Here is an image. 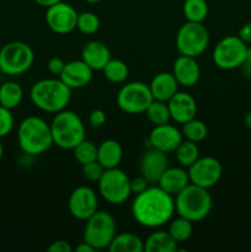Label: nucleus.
<instances>
[{"label":"nucleus","mask_w":251,"mask_h":252,"mask_svg":"<svg viewBox=\"0 0 251 252\" xmlns=\"http://www.w3.org/2000/svg\"><path fill=\"white\" fill-rule=\"evenodd\" d=\"M30 98L34 107L43 112L54 113L65 110L71 98V89L61 79H41L32 85Z\"/></svg>","instance_id":"2"},{"label":"nucleus","mask_w":251,"mask_h":252,"mask_svg":"<svg viewBox=\"0 0 251 252\" xmlns=\"http://www.w3.org/2000/svg\"><path fill=\"white\" fill-rule=\"evenodd\" d=\"M14 128V116L11 110L0 106V139L10 134Z\"/></svg>","instance_id":"36"},{"label":"nucleus","mask_w":251,"mask_h":252,"mask_svg":"<svg viewBox=\"0 0 251 252\" xmlns=\"http://www.w3.org/2000/svg\"><path fill=\"white\" fill-rule=\"evenodd\" d=\"M108 250L111 252H143L144 241L133 233L116 234Z\"/></svg>","instance_id":"25"},{"label":"nucleus","mask_w":251,"mask_h":252,"mask_svg":"<svg viewBox=\"0 0 251 252\" xmlns=\"http://www.w3.org/2000/svg\"><path fill=\"white\" fill-rule=\"evenodd\" d=\"M187 171L191 184L209 189L216 186L220 180L223 175V166L214 157H203L198 158L187 169Z\"/></svg>","instance_id":"12"},{"label":"nucleus","mask_w":251,"mask_h":252,"mask_svg":"<svg viewBox=\"0 0 251 252\" xmlns=\"http://www.w3.org/2000/svg\"><path fill=\"white\" fill-rule=\"evenodd\" d=\"M244 125H245V127L248 128V129L251 130V111L246 113L245 117H244Z\"/></svg>","instance_id":"45"},{"label":"nucleus","mask_w":251,"mask_h":252,"mask_svg":"<svg viewBox=\"0 0 251 252\" xmlns=\"http://www.w3.org/2000/svg\"><path fill=\"white\" fill-rule=\"evenodd\" d=\"M75 251H78V252H94L96 250L93 248V246L90 245V244H88L86 241L83 240V243H80L78 246H76Z\"/></svg>","instance_id":"42"},{"label":"nucleus","mask_w":251,"mask_h":252,"mask_svg":"<svg viewBox=\"0 0 251 252\" xmlns=\"http://www.w3.org/2000/svg\"><path fill=\"white\" fill-rule=\"evenodd\" d=\"M123 158L122 145L115 139H106L97 145V161L105 170L120 166Z\"/></svg>","instance_id":"23"},{"label":"nucleus","mask_w":251,"mask_h":252,"mask_svg":"<svg viewBox=\"0 0 251 252\" xmlns=\"http://www.w3.org/2000/svg\"><path fill=\"white\" fill-rule=\"evenodd\" d=\"M245 62H248V63H251V47H248V49H246Z\"/></svg>","instance_id":"46"},{"label":"nucleus","mask_w":251,"mask_h":252,"mask_svg":"<svg viewBox=\"0 0 251 252\" xmlns=\"http://www.w3.org/2000/svg\"><path fill=\"white\" fill-rule=\"evenodd\" d=\"M106 122V113L100 108H96L89 115V125L94 129H98L102 127Z\"/></svg>","instance_id":"37"},{"label":"nucleus","mask_w":251,"mask_h":252,"mask_svg":"<svg viewBox=\"0 0 251 252\" xmlns=\"http://www.w3.org/2000/svg\"><path fill=\"white\" fill-rule=\"evenodd\" d=\"M181 132L182 135H184V139L191 140V142L194 143H201L208 135V128H207V125L203 121L197 120L194 117L182 125Z\"/></svg>","instance_id":"31"},{"label":"nucleus","mask_w":251,"mask_h":252,"mask_svg":"<svg viewBox=\"0 0 251 252\" xmlns=\"http://www.w3.org/2000/svg\"><path fill=\"white\" fill-rule=\"evenodd\" d=\"M248 44L239 36H225L216 44L213 62L221 70H234L245 63Z\"/></svg>","instance_id":"11"},{"label":"nucleus","mask_w":251,"mask_h":252,"mask_svg":"<svg viewBox=\"0 0 251 252\" xmlns=\"http://www.w3.org/2000/svg\"><path fill=\"white\" fill-rule=\"evenodd\" d=\"M169 233L177 244L186 243L193 233V223L184 217L177 216L169 221Z\"/></svg>","instance_id":"27"},{"label":"nucleus","mask_w":251,"mask_h":252,"mask_svg":"<svg viewBox=\"0 0 251 252\" xmlns=\"http://www.w3.org/2000/svg\"><path fill=\"white\" fill-rule=\"evenodd\" d=\"M153 98L149 84L143 81H132L123 85L116 96V102L121 111L128 115L144 113Z\"/></svg>","instance_id":"10"},{"label":"nucleus","mask_w":251,"mask_h":252,"mask_svg":"<svg viewBox=\"0 0 251 252\" xmlns=\"http://www.w3.org/2000/svg\"><path fill=\"white\" fill-rule=\"evenodd\" d=\"M167 107L170 111V117L175 123L184 125L187 121L196 117L197 102L192 95L185 91H177L169 101Z\"/></svg>","instance_id":"17"},{"label":"nucleus","mask_w":251,"mask_h":252,"mask_svg":"<svg viewBox=\"0 0 251 252\" xmlns=\"http://www.w3.org/2000/svg\"><path fill=\"white\" fill-rule=\"evenodd\" d=\"M102 71L106 80L112 84H123L129 75L128 65L121 59L111 58L105 65V68L102 69Z\"/></svg>","instance_id":"29"},{"label":"nucleus","mask_w":251,"mask_h":252,"mask_svg":"<svg viewBox=\"0 0 251 252\" xmlns=\"http://www.w3.org/2000/svg\"><path fill=\"white\" fill-rule=\"evenodd\" d=\"M74 158L79 164L84 165L97 159V145L91 140L84 139L73 149Z\"/></svg>","instance_id":"33"},{"label":"nucleus","mask_w":251,"mask_h":252,"mask_svg":"<svg viewBox=\"0 0 251 252\" xmlns=\"http://www.w3.org/2000/svg\"><path fill=\"white\" fill-rule=\"evenodd\" d=\"M179 86L174 74L167 73V71L157 74L149 84L153 98L157 101H164V102H167L179 91Z\"/></svg>","instance_id":"21"},{"label":"nucleus","mask_w":251,"mask_h":252,"mask_svg":"<svg viewBox=\"0 0 251 252\" xmlns=\"http://www.w3.org/2000/svg\"><path fill=\"white\" fill-rule=\"evenodd\" d=\"M81 166H83V169H81L83 176L90 182H98L101 177H102L103 172H105V169H103L102 165L97 160L84 164Z\"/></svg>","instance_id":"35"},{"label":"nucleus","mask_w":251,"mask_h":252,"mask_svg":"<svg viewBox=\"0 0 251 252\" xmlns=\"http://www.w3.org/2000/svg\"><path fill=\"white\" fill-rule=\"evenodd\" d=\"M209 46V32L203 22L187 21L179 29L176 34V48L181 56L197 58Z\"/></svg>","instance_id":"8"},{"label":"nucleus","mask_w":251,"mask_h":252,"mask_svg":"<svg viewBox=\"0 0 251 252\" xmlns=\"http://www.w3.org/2000/svg\"><path fill=\"white\" fill-rule=\"evenodd\" d=\"M238 36L240 37L246 44L251 43V21L246 22V24H244L243 26L240 27Z\"/></svg>","instance_id":"41"},{"label":"nucleus","mask_w":251,"mask_h":252,"mask_svg":"<svg viewBox=\"0 0 251 252\" xmlns=\"http://www.w3.org/2000/svg\"><path fill=\"white\" fill-rule=\"evenodd\" d=\"M84 229V241L90 244L96 251L108 249L117 233L113 216L105 211H96L86 219Z\"/></svg>","instance_id":"6"},{"label":"nucleus","mask_w":251,"mask_h":252,"mask_svg":"<svg viewBox=\"0 0 251 252\" xmlns=\"http://www.w3.org/2000/svg\"><path fill=\"white\" fill-rule=\"evenodd\" d=\"M182 10L187 21L191 22H203L209 12L207 0H185Z\"/></svg>","instance_id":"30"},{"label":"nucleus","mask_w":251,"mask_h":252,"mask_svg":"<svg viewBox=\"0 0 251 252\" xmlns=\"http://www.w3.org/2000/svg\"><path fill=\"white\" fill-rule=\"evenodd\" d=\"M98 208L96 192L89 186H79L70 193L68 199L69 213L78 220H86Z\"/></svg>","instance_id":"14"},{"label":"nucleus","mask_w":251,"mask_h":252,"mask_svg":"<svg viewBox=\"0 0 251 252\" xmlns=\"http://www.w3.org/2000/svg\"><path fill=\"white\" fill-rule=\"evenodd\" d=\"M93 69L83 59H76V61H70L65 63L63 71L59 75V79L68 88L74 90V89H81L88 86L93 79Z\"/></svg>","instance_id":"18"},{"label":"nucleus","mask_w":251,"mask_h":252,"mask_svg":"<svg viewBox=\"0 0 251 252\" xmlns=\"http://www.w3.org/2000/svg\"><path fill=\"white\" fill-rule=\"evenodd\" d=\"M240 68H241V70H243L244 75H245L248 79H251V63L245 62V63H244Z\"/></svg>","instance_id":"44"},{"label":"nucleus","mask_w":251,"mask_h":252,"mask_svg":"<svg viewBox=\"0 0 251 252\" xmlns=\"http://www.w3.org/2000/svg\"><path fill=\"white\" fill-rule=\"evenodd\" d=\"M47 251L49 252H71L73 248L70 244L65 240H56L47 248Z\"/></svg>","instance_id":"40"},{"label":"nucleus","mask_w":251,"mask_h":252,"mask_svg":"<svg viewBox=\"0 0 251 252\" xmlns=\"http://www.w3.org/2000/svg\"><path fill=\"white\" fill-rule=\"evenodd\" d=\"M184 140L182 132L170 123L154 126L148 138V145L162 153H174Z\"/></svg>","instance_id":"16"},{"label":"nucleus","mask_w":251,"mask_h":252,"mask_svg":"<svg viewBox=\"0 0 251 252\" xmlns=\"http://www.w3.org/2000/svg\"><path fill=\"white\" fill-rule=\"evenodd\" d=\"M86 2H89V4H97V2H100L101 0H85Z\"/></svg>","instance_id":"48"},{"label":"nucleus","mask_w":251,"mask_h":252,"mask_svg":"<svg viewBox=\"0 0 251 252\" xmlns=\"http://www.w3.org/2000/svg\"><path fill=\"white\" fill-rule=\"evenodd\" d=\"M51 126L53 144L64 150H73L85 138V125L80 116L69 110L57 112Z\"/></svg>","instance_id":"5"},{"label":"nucleus","mask_w":251,"mask_h":252,"mask_svg":"<svg viewBox=\"0 0 251 252\" xmlns=\"http://www.w3.org/2000/svg\"><path fill=\"white\" fill-rule=\"evenodd\" d=\"M34 53L31 46L21 41H12L0 49V71L6 75H21L31 69Z\"/></svg>","instance_id":"7"},{"label":"nucleus","mask_w":251,"mask_h":252,"mask_svg":"<svg viewBox=\"0 0 251 252\" xmlns=\"http://www.w3.org/2000/svg\"><path fill=\"white\" fill-rule=\"evenodd\" d=\"M78 15L79 12L63 0L58 4L47 7V26L57 34H68L76 29Z\"/></svg>","instance_id":"13"},{"label":"nucleus","mask_w":251,"mask_h":252,"mask_svg":"<svg viewBox=\"0 0 251 252\" xmlns=\"http://www.w3.org/2000/svg\"><path fill=\"white\" fill-rule=\"evenodd\" d=\"M2 155H4V147H2V144L0 143V160H1Z\"/></svg>","instance_id":"47"},{"label":"nucleus","mask_w":251,"mask_h":252,"mask_svg":"<svg viewBox=\"0 0 251 252\" xmlns=\"http://www.w3.org/2000/svg\"><path fill=\"white\" fill-rule=\"evenodd\" d=\"M144 251L147 252H176L177 243L169 231L157 230L150 234L144 241Z\"/></svg>","instance_id":"24"},{"label":"nucleus","mask_w":251,"mask_h":252,"mask_svg":"<svg viewBox=\"0 0 251 252\" xmlns=\"http://www.w3.org/2000/svg\"><path fill=\"white\" fill-rule=\"evenodd\" d=\"M174 153L180 166L185 167V169H188L199 158V149L197 147V143L187 139L182 140Z\"/></svg>","instance_id":"28"},{"label":"nucleus","mask_w":251,"mask_h":252,"mask_svg":"<svg viewBox=\"0 0 251 252\" xmlns=\"http://www.w3.org/2000/svg\"><path fill=\"white\" fill-rule=\"evenodd\" d=\"M17 142L22 153L38 157L51 149L53 144L51 126L43 118L29 116L21 121L17 129Z\"/></svg>","instance_id":"3"},{"label":"nucleus","mask_w":251,"mask_h":252,"mask_svg":"<svg viewBox=\"0 0 251 252\" xmlns=\"http://www.w3.org/2000/svg\"><path fill=\"white\" fill-rule=\"evenodd\" d=\"M24 98V89L16 81H6L0 85V106L14 110Z\"/></svg>","instance_id":"26"},{"label":"nucleus","mask_w":251,"mask_h":252,"mask_svg":"<svg viewBox=\"0 0 251 252\" xmlns=\"http://www.w3.org/2000/svg\"><path fill=\"white\" fill-rule=\"evenodd\" d=\"M188 171L182 166L167 167L164 174L160 177L157 186L161 187L165 192L171 196H176L180 191L185 189L189 184Z\"/></svg>","instance_id":"22"},{"label":"nucleus","mask_w":251,"mask_h":252,"mask_svg":"<svg viewBox=\"0 0 251 252\" xmlns=\"http://www.w3.org/2000/svg\"><path fill=\"white\" fill-rule=\"evenodd\" d=\"M169 167V158L166 153L149 147L140 158V175L149 185H157L165 170Z\"/></svg>","instance_id":"15"},{"label":"nucleus","mask_w":251,"mask_h":252,"mask_svg":"<svg viewBox=\"0 0 251 252\" xmlns=\"http://www.w3.org/2000/svg\"><path fill=\"white\" fill-rule=\"evenodd\" d=\"M144 113L147 116L148 121L153 126L165 125V123H169L171 121L167 102H164V101L153 100Z\"/></svg>","instance_id":"32"},{"label":"nucleus","mask_w":251,"mask_h":252,"mask_svg":"<svg viewBox=\"0 0 251 252\" xmlns=\"http://www.w3.org/2000/svg\"><path fill=\"white\" fill-rule=\"evenodd\" d=\"M81 59L93 70H102L111 59L110 48L101 41H89L81 49Z\"/></svg>","instance_id":"20"},{"label":"nucleus","mask_w":251,"mask_h":252,"mask_svg":"<svg viewBox=\"0 0 251 252\" xmlns=\"http://www.w3.org/2000/svg\"><path fill=\"white\" fill-rule=\"evenodd\" d=\"M64 66H65V62L62 58H59V57H53V58L49 59L48 63H47V69H48L49 73L54 76L61 75Z\"/></svg>","instance_id":"38"},{"label":"nucleus","mask_w":251,"mask_h":252,"mask_svg":"<svg viewBox=\"0 0 251 252\" xmlns=\"http://www.w3.org/2000/svg\"><path fill=\"white\" fill-rule=\"evenodd\" d=\"M76 29L84 34H94L100 29V19L95 12L83 11L78 15Z\"/></svg>","instance_id":"34"},{"label":"nucleus","mask_w":251,"mask_h":252,"mask_svg":"<svg viewBox=\"0 0 251 252\" xmlns=\"http://www.w3.org/2000/svg\"><path fill=\"white\" fill-rule=\"evenodd\" d=\"M98 193L107 203L120 206L129 199L130 179L123 170L115 169L105 170L102 177L97 182Z\"/></svg>","instance_id":"9"},{"label":"nucleus","mask_w":251,"mask_h":252,"mask_svg":"<svg viewBox=\"0 0 251 252\" xmlns=\"http://www.w3.org/2000/svg\"><path fill=\"white\" fill-rule=\"evenodd\" d=\"M149 186L150 185L148 184V181L142 176V175L130 180V191H132V194H134V196L138 193H142V192L145 191Z\"/></svg>","instance_id":"39"},{"label":"nucleus","mask_w":251,"mask_h":252,"mask_svg":"<svg viewBox=\"0 0 251 252\" xmlns=\"http://www.w3.org/2000/svg\"><path fill=\"white\" fill-rule=\"evenodd\" d=\"M39 6H43V7H49L54 4H58V2L63 1V0H34Z\"/></svg>","instance_id":"43"},{"label":"nucleus","mask_w":251,"mask_h":252,"mask_svg":"<svg viewBox=\"0 0 251 252\" xmlns=\"http://www.w3.org/2000/svg\"><path fill=\"white\" fill-rule=\"evenodd\" d=\"M172 74L180 86L192 88L196 85L201 78V68L197 63L196 58L188 56L177 57L172 66Z\"/></svg>","instance_id":"19"},{"label":"nucleus","mask_w":251,"mask_h":252,"mask_svg":"<svg viewBox=\"0 0 251 252\" xmlns=\"http://www.w3.org/2000/svg\"><path fill=\"white\" fill-rule=\"evenodd\" d=\"M174 199L175 213L188 219L192 223L206 219L213 208V198L208 189L197 186L191 182L180 191Z\"/></svg>","instance_id":"4"},{"label":"nucleus","mask_w":251,"mask_h":252,"mask_svg":"<svg viewBox=\"0 0 251 252\" xmlns=\"http://www.w3.org/2000/svg\"><path fill=\"white\" fill-rule=\"evenodd\" d=\"M130 213L139 225L148 229L160 228L174 218V196L161 187L150 185L142 193L135 194Z\"/></svg>","instance_id":"1"}]
</instances>
